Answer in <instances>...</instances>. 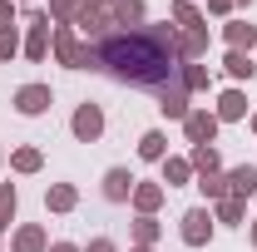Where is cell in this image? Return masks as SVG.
<instances>
[{"instance_id":"obj_12","label":"cell","mask_w":257,"mask_h":252,"mask_svg":"<svg viewBox=\"0 0 257 252\" xmlns=\"http://www.w3.org/2000/svg\"><path fill=\"white\" fill-rule=\"evenodd\" d=\"M188 89H183V84H163V89H159V114H163V119H178V124H183V119H188V109H193V104H188Z\"/></svg>"},{"instance_id":"obj_42","label":"cell","mask_w":257,"mask_h":252,"mask_svg":"<svg viewBox=\"0 0 257 252\" xmlns=\"http://www.w3.org/2000/svg\"><path fill=\"white\" fill-rule=\"evenodd\" d=\"M0 237H5V232H0Z\"/></svg>"},{"instance_id":"obj_26","label":"cell","mask_w":257,"mask_h":252,"mask_svg":"<svg viewBox=\"0 0 257 252\" xmlns=\"http://www.w3.org/2000/svg\"><path fill=\"white\" fill-rule=\"evenodd\" d=\"M168 20H173L178 30H198V25H208V20H203V10H198L193 0H173V5H168Z\"/></svg>"},{"instance_id":"obj_39","label":"cell","mask_w":257,"mask_h":252,"mask_svg":"<svg viewBox=\"0 0 257 252\" xmlns=\"http://www.w3.org/2000/svg\"><path fill=\"white\" fill-rule=\"evenodd\" d=\"M128 252H154V247H128Z\"/></svg>"},{"instance_id":"obj_13","label":"cell","mask_w":257,"mask_h":252,"mask_svg":"<svg viewBox=\"0 0 257 252\" xmlns=\"http://www.w3.org/2000/svg\"><path fill=\"white\" fill-rule=\"evenodd\" d=\"M134 183H139V178H134L128 168H104V183H99V193H104L109 203H128V198H134Z\"/></svg>"},{"instance_id":"obj_6","label":"cell","mask_w":257,"mask_h":252,"mask_svg":"<svg viewBox=\"0 0 257 252\" xmlns=\"http://www.w3.org/2000/svg\"><path fill=\"white\" fill-rule=\"evenodd\" d=\"M218 114L213 109H188V119H183V139H188V149L193 144H218Z\"/></svg>"},{"instance_id":"obj_33","label":"cell","mask_w":257,"mask_h":252,"mask_svg":"<svg viewBox=\"0 0 257 252\" xmlns=\"http://www.w3.org/2000/svg\"><path fill=\"white\" fill-rule=\"evenodd\" d=\"M84 252H119V242H114V237H89Z\"/></svg>"},{"instance_id":"obj_32","label":"cell","mask_w":257,"mask_h":252,"mask_svg":"<svg viewBox=\"0 0 257 252\" xmlns=\"http://www.w3.org/2000/svg\"><path fill=\"white\" fill-rule=\"evenodd\" d=\"M232 10H237L232 0H208V15H218V20H232Z\"/></svg>"},{"instance_id":"obj_14","label":"cell","mask_w":257,"mask_h":252,"mask_svg":"<svg viewBox=\"0 0 257 252\" xmlns=\"http://www.w3.org/2000/svg\"><path fill=\"white\" fill-rule=\"evenodd\" d=\"M159 168H163V178H159L163 188H188V183H193V163H188V154H168Z\"/></svg>"},{"instance_id":"obj_31","label":"cell","mask_w":257,"mask_h":252,"mask_svg":"<svg viewBox=\"0 0 257 252\" xmlns=\"http://www.w3.org/2000/svg\"><path fill=\"white\" fill-rule=\"evenodd\" d=\"M15 15H20V5H15V0H0V30H10Z\"/></svg>"},{"instance_id":"obj_9","label":"cell","mask_w":257,"mask_h":252,"mask_svg":"<svg viewBox=\"0 0 257 252\" xmlns=\"http://www.w3.org/2000/svg\"><path fill=\"white\" fill-rule=\"evenodd\" d=\"M50 55H55V64L74 69V60H79V30H74V25H55V35H50Z\"/></svg>"},{"instance_id":"obj_17","label":"cell","mask_w":257,"mask_h":252,"mask_svg":"<svg viewBox=\"0 0 257 252\" xmlns=\"http://www.w3.org/2000/svg\"><path fill=\"white\" fill-rule=\"evenodd\" d=\"M223 178H227V193H232V198H242V203L257 193V168H252V163H237V168H227Z\"/></svg>"},{"instance_id":"obj_8","label":"cell","mask_w":257,"mask_h":252,"mask_svg":"<svg viewBox=\"0 0 257 252\" xmlns=\"http://www.w3.org/2000/svg\"><path fill=\"white\" fill-rule=\"evenodd\" d=\"M213 114H218V124H242L247 119V94H242V84H227L218 104H213Z\"/></svg>"},{"instance_id":"obj_5","label":"cell","mask_w":257,"mask_h":252,"mask_svg":"<svg viewBox=\"0 0 257 252\" xmlns=\"http://www.w3.org/2000/svg\"><path fill=\"white\" fill-rule=\"evenodd\" d=\"M10 104H15V114H25V119H40V114H50V104H55V89H50V84H40V79H30V84H20V89L10 94Z\"/></svg>"},{"instance_id":"obj_3","label":"cell","mask_w":257,"mask_h":252,"mask_svg":"<svg viewBox=\"0 0 257 252\" xmlns=\"http://www.w3.org/2000/svg\"><path fill=\"white\" fill-rule=\"evenodd\" d=\"M213 232H218V222H213V208H208V203H198V208H188V213L178 218V237H183V247H208Z\"/></svg>"},{"instance_id":"obj_36","label":"cell","mask_w":257,"mask_h":252,"mask_svg":"<svg viewBox=\"0 0 257 252\" xmlns=\"http://www.w3.org/2000/svg\"><path fill=\"white\" fill-rule=\"evenodd\" d=\"M247 129H252V134H257V109H252V114H247Z\"/></svg>"},{"instance_id":"obj_16","label":"cell","mask_w":257,"mask_h":252,"mask_svg":"<svg viewBox=\"0 0 257 252\" xmlns=\"http://www.w3.org/2000/svg\"><path fill=\"white\" fill-rule=\"evenodd\" d=\"M208 45H213L208 25H198V30H178V55H183V60H208Z\"/></svg>"},{"instance_id":"obj_22","label":"cell","mask_w":257,"mask_h":252,"mask_svg":"<svg viewBox=\"0 0 257 252\" xmlns=\"http://www.w3.org/2000/svg\"><path fill=\"white\" fill-rule=\"evenodd\" d=\"M139 158H144V163H163V158H168V134H163V129H144Z\"/></svg>"},{"instance_id":"obj_40","label":"cell","mask_w":257,"mask_h":252,"mask_svg":"<svg viewBox=\"0 0 257 252\" xmlns=\"http://www.w3.org/2000/svg\"><path fill=\"white\" fill-rule=\"evenodd\" d=\"M15 5H35V0H15Z\"/></svg>"},{"instance_id":"obj_28","label":"cell","mask_w":257,"mask_h":252,"mask_svg":"<svg viewBox=\"0 0 257 252\" xmlns=\"http://www.w3.org/2000/svg\"><path fill=\"white\" fill-rule=\"evenodd\" d=\"M193 188L203 193L208 203H223V198H227V178H223V173H203V178H193Z\"/></svg>"},{"instance_id":"obj_1","label":"cell","mask_w":257,"mask_h":252,"mask_svg":"<svg viewBox=\"0 0 257 252\" xmlns=\"http://www.w3.org/2000/svg\"><path fill=\"white\" fill-rule=\"evenodd\" d=\"M74 69H89V74H109L114 84L128 89H149L159 94L163 84H178V25L163 20V25H109L99 40H79V60Z\"/></svg>"},{"instance_id":"obj_37","label":"cell","mask_w":257,"mask_h":252,"mask_svg":"<svg viewBox=\"0 0 257 252\" xmlns=\"http://www.w3.org/2000/svg\"><path fill=\"white\" fill-rule=\"evenodd\" d=\"M232 5H242V10H252V5H257V0H232Z\"/></svg>"},{"instance_id":"obj_25","label":"cell","mask_w":257,"mask_h":252,"mask_svg":"<svg viewBox=\"0 0 257 252\" xmlns=\"http://www.w3.org/2000/svg\"><path fill=\"white\" fill-rule=\"evenodd\" d=\"M40 168H45V154H40L35 144H20V149L10 154V173H25V178H30V173H40Z\"/></svg>"},{"instance_id":"obj_11","label":"cell","mask_w":257,"mask_h":252,"mask_svg":"<svg viewBox=\"0 0 257 252\" xmlns=\"http://www.w3.org/2000/svg\"><path fill=\"white\" fill-rule=\"evenodd\" d=\"M223 45H227V50H242V55H252V50H257V25H247L242 15L223 20Z\"/></svg>"},{"instance_id":"obj_21","label":"cell","mask_w":257,"mask_h":252,"mask_svg":"<svg viewBox=\"0 0 257 252\" xmlns=\"http://www.w3.org/2000/svg\"><path fill=\"white\" fill-rule=\"evenodd\" d=\"M223 74L232 79V84H247V79L257 74V60L242 55V50H227V55H223Z\"/></svg>"},{"instance_id":"obj_30","label":"cell","mask_w":257,"mask_h":252,"mask_svg":"<svg viewBox=\"0 0 257 252\" xmlns=\"http://www.w3.org/2000/svg\"><path fill=\"white\" fill-rule=\"evenodd\" d=\"M50 25H74V0H50Z\"/></svg>"},{"instance_id":"obj_27","label":"cell","mask_w":257,"mask_h":252,"mask_svg":"<svg viewBox=\"0 0 257 252\" xmlns=\"http://www.w3.org/2000/svg\"><path fill=\"white\" fill-rule=\"evenodd\" d=\"M15 213H20V188L15 183H0V232H10Z\"/></svg>"},{"instance_id":"obj_41","label":"cell","mask_w":257,"mask_h":252,"mask_svg":"<svg viewBox=\"0 0 257 252\" xmlns=\"http://www.w3.org/2000/svg\"><path fill=\"white\" fill-rule=\"evenodd\" d=\"M0 168H5V149H0Z\"/></svg>"},{"instance_id":"obj_4","label":"cell","mask_w":257,"mask_h":252,"mask_svg":"<svg viewBox=\"0 0 257 252\" xmlns=\"http://www.w3.org/2000/svg\"><path fill=\"white\" fill-rule=\"evenodd\" d=\"M104 104H94V99H84V104H74V114H69V134L79 139V144H99L104 139Z\"/></svg>"},{"instance_id":"obj_34","label":"cell","mask_w":257,"mask_h":252,"mask_svg":"<svg viewBox=\"0 0 257 252\" xmlns=\"http://www.w3.org/2000/svg\"><path fill=\"white\" fill-rule=\"evenodd\" d=\"M50 252H84V247H79V242H64V237H60V242H50Z\"/></svg>"},{"instance_id":"obj_24","label":"cell","mask_w":257,"mask_h":252,"mask_svg":"<svg viewBox=\"0 0 257 252\" xmlns=\"http://www.w3.org/2000/svg\"><path fill=\"white\" fill-rule=\"evenodd\" d=\"M242 218H247V203H242V198L227 193L223 203H213V222H223V227H242Z\"/></svg>"},{"instance_id":"obj_29","label":"cell","mask_w":257,"mask_h":252,"mask_svg":"<svg viewBox=\"0 0 257 252\" xmlns=\"http://www.w3.org/2000/svg\"><path fill=\"white\" fill-rule=\"evenodd\" d=\"M20 50H25V45H20V30H15V25H10V30H0V64H10Z\"/></svg>"},{"instance_id":"obj_38","label":"cell","mask_w":257,"mask_h":252,"mask_svg":"<svg viewBox=\"0 0 257 252\" xmlns=\"http://www.w3.org/2000/svg\"><path fill=\"white\" fill-rule=\"evenodd\" d=\"M74 5H109V0H74Z\"/></svg>"},{"instance_id":"obj_19","label":"cell","mask_w":257,"mask_h":252,"mask_svg":"<svg viewBox=\"0 0 257 252\" xmlns=\"http://www.w3.org/2000/svg\"><path fill=\"white\" fill-rule=\"evenodd\" d=\"M178 84L188 89V94H203L208 84H213V69L203 60H183V69H178Z\"/></svg>"},{"instance_id":"obj_15","label":"cell","mask_w":257,"mask_h":252,"mask_svg":"<svg viewBox=\"0 0 257 252\" xmlns=\"http://www.w3.org/2000/svg\"><path fill=\"white\" fill-rule=\"evenodd\" d=\"M188 163H193V178H203V173H223V154H218V144H193V149H188Z\"/></svg>"},{"instance_id":"obj_20","label":"cell","mask_w":257,"mask_h":252,"mask_svg":"<svg viewBox=\"0 0 257 252\" xmlns=\"http://www.w3.org/2000/svg\"><path fill=\"white\" fill-rule=\"evenodd\" d=\"M45 208H50V213H74V208H79V188H74V183H50V188H45Z\"/></svg>"},{"instance_id":"obj_7","label":"cell","mask_w":257,"mask_h":252,"mask_svg":"<svg viewBox=\"0 0 257 252\" xmlns=\"http://www.w3.org/2000/svg\"><path fill=\"white\" fill-rule=\"evenodd\" d=\"M163 198H168V188H163V183H149V178H139L128 203H134V213H139V218H159Z\"/></svg>"},{"instance_id":"obj_10","label":"cell","mask_w":257,"mask_h":252,"mask_svg":"<svg viewBox=\"0 0 257 252\" xmlns=\"http://www.w3.org/2000/svg\"><path fill=\"white\" fill-rule=\"evenodd\" d=\"M10 252H50V232L45 222H20L10 232Z\"/></svg>"},{"instance_id":"obj_35","label":"cell","mask_w":257,"mask_h":252,"mask_svg":"<svg viewBox=\"0 0 257 252\" xmlns=\"http://www.w3.org/2000/svg\"><path fill=\"white\" fill-rule=\"evenodd\" d=\"M247 242H252V252H257V218H252V232H247Z\"/></svg>"},{"instance_id":"obj_2","label":"cell","mask_w":257,"mask_h":252,"mask_svg":"<svg viewBox=\"0 0 257 252\" xmlns=\"http://www.w3.org/2000/svg\"><path fill=\"white\" fill-rule=\"evenodd\" d=\"M25 50H20V55H25V60L30 64H45L50 60V35H55V25H50V15H45V10H25Z\"/></svg>"},{"instance_id":"obj_23","label":"cell","mask_w":257,"mask_h":252,"mask_svg":"<svg viewBox=\"0 0 257 252\" xmlns=\"http://www.w3.org/2000/svg\"><path fill=\"white\" fill-rule=\"evenodd\" d=\"M159 237H163V222L159 218H134V222H128V242H134V247H154Z\"/></svg>"},{"instance_id":"obj_18","label":"cell","mask_w":257,"mask_h":252,"mask_svg":"<svg viewBox=\"0 0 257 252\" xmlns=\"http://www.w3.org/2000/svg\"><path fill=\"white\" fill-rule=\"evenodd\" d=\"M109 15H114V25H149V0H114L109 5Z\"/></svg>"}]
</instances>
